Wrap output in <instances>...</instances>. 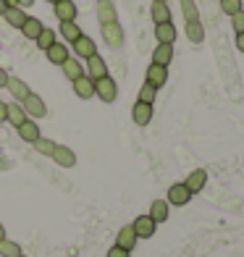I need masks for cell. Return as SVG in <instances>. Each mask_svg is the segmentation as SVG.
I'll list each match as a JSON object with an SVG mask.
<instances>
[{
    "mask_svg": "<svg viewBox=\"0 0 244 257\" xmlns=\"http://www.w3.org/2000/svg\"><path fill=\"white\" fill-rule=\"evenodd\" d=\"M21 108H24L27 118H45V115H48V105H45V100L40 95H34V92H29V95L21 100Z\"/></svg>",
    "mask_w": 244,
    "mask_h": 257,
    "instance_id": "cell-1",
    "label": "cell"
},
{
    "mask_svg": "<svg viewBox=\"0 0 244 257\" xmlns=\"http://www.w3.org/2000/svg\"><path fill=\"white\" fill-rule=\"evenodd\" d=\"M95 95L102 100V102H113L118 97V87L110 76H102V79H95Z\"/></svg>",
    "mask_w": 244,
    "mask_h": 257,
    "instance_id": "cell-2",
    "label": "cell"
},
{
    "mask_svg": "<svg viewBox=\"0 0 244 257\" xmlns=\"http://www.w3.org/2000/svg\"><path fill=\"white\" fill-rule=\"evenodd\" d=\"M102 40H105V45L113 48V50L124 48V29H121L118 21H113V24H102Z\"/></svg>",
    "mask_w": 244,
    "mask_h": 257,
    "instance_id": "cell-3",
    "label": "cell"
},
{
    "mask_svg": "<svg viewBox=\"0 0 244 257\" xmlns=\"http://www.w3.org/2000/svg\"><path fill=\"white\" fill-rule=\"evenodd\" d=\"M71 50L76 53V58H92L97 53V45H95V40L92 37H87V34H81V37H76L74 42H71Z\"/></svg>",
    "mask_w": 244,
    "mask_h": 257,
    "instance_id": "cell-4",
    "label": "cell"
},
{
    "mask_svg": "<svg viewBox=\"0 0 244 257\" xmlns=\"http://www.w3.org/2000/svg\"><path fill=\"white\" fill-rule=\"evenodd\" d=\"M53 163H58L61 168H74L76 166V153L71 147H66V145H55V150H53Z\"/></svg>",
    "mask_w": 244,
    "mask_h": 257,
    "instance_id": "cell-5",
    "label": "cell"
},
{
    "mask_svg": "<svg viewBox=\"0 0 244 257\" xmlns=\"http://www.w3.org/2000/svg\"><path fill=\"white\" fill-rule=\"evenodd\" d=\"M132 228H134V233H137V239H150V236H155L158 223H155L150 215H139V218H134Z\"/></svg>",
    "mask_w": 244,
    "mask_h": 257,
    "instance_id": "cell-6",
    "label": "cell"
},
{
    "mask_svg": "<svg viewBox=\"0 0 244 257\" xmlns=\"http://www.w3.org/2000/svg\"><path fill=\"white\" fill-rule=\"evenodd\" d=\"M89 79H102V76H108V63H105V58H102L100 53H95L92 58H87V71H84Z\"/></svg>",
    "mask_w": 244,
    "mask_h": 257,
    "instance_id": "cell-7",
    "label": "cell"
},
{
    "mask_svg": "<svg viewBox=\"0 0 244 257\" xmlns=\"http://www.w3.org/2000/svg\"><path fill=\"white\" fill-rule=\"evenodd\" d=\"M145 81H147V84H153L155 89H160L168 81V68L166 66H158V63H150L147 66V74H145Z\"/></svg>",
    "mask_w": 244,
    "mask_h": 257,
    "instance_id": "cell-8",
    "label": "cell"
},
{
    "mask_svg": "<svg viewBox=\"0 0 244 257\" xmlns=\"http://www.w3.org/2000/svg\"><path fill=\"white\" fill-rule=\"evenodd\" d=\"M192 200V192L187 189V186H184V181L181 184H171V189H168V205H176V207H184Z\"/></svg>",
    "mask_w": 244,
    "mask_h": 257,
    "instance_id": "cell-9",
    "label": "cell"
},
{
    "mask_svg": "<svg viewBox=\"0 0 244 257\" xmlns=\"http://www.w3.org/2000/svg\"><path fill=\"white\" fill-rule=\"evenodd\" d=\"M71 84H74L76 97H81V100H92V95H95V79H89L87 74H81L79 79H74Z\"/></svg>",
    "mask_w": 244,
    "mask_h": 257,
    "instance_id": "cell-10",
    "label": "cell"
},
{
    "mask_svg": "<svg viewBox=\"0 0 244 257\" xmlns=\"http://www.w3.org/2000/svg\"><path fill=\"white\" fill-rule=\"evenodd\" d=\"M53 11L58 21H76V3L74 0H58V3H53Z\"/></svg>",
    "mask_w": 244,
    "mask_h": 257,
    "instance_id": "cell-11",
    "label": "cell"
},
{
    "mask_svg": "<svg viewBox=\"0 0 244 257\" xmlns=\"http://www.w3.org/2000/svg\"><path fill=\"white\" fill-rule=\"evenodd\" d=\"M97 21H100V27H102V24H113V21H118V14H115L113 0H97Z\"/></svg>",
    "mask_w": 244,
    "mask_h": 257,
    "instance_id": "cell-12",
    "label": "cell"
},
{
    "mask_svg": "<svg viewBox=\"0 0 244 257\" xmlns=\"http://www.w3.org/2000/svg\"><path fill=\"white\" fill-rule=\"evenodd\" d=\"M205 184H207V171H205V168H194L189 176H187V181H184V186H187L192 194L202 192V189H205Z\"/></svg>",
    "mask_w": 244,
    "mask_h": 257,
    "instance_id": "cell-13",
    "label": "cell"
},
{
    "mask_svg": "<svg viewBox=\"0 0 244 257\" xmlns=\"http://www.w3.org/2000/svg\"><path fill=\"white\" fill-rule=\"evenodd\" d=\"M132 118L137 126H147L150 121H153V105H147V102H134V108H132Z\"/></svg>",
    "mask_w": 244,
    "mask_h": 257,
    "instance_id": "cell-14",
    "label": "cell"
},
{
    "mask_svg": "<svg viewBox=\"0 0 244 257\" xmlns=\"http://www.w3.org/2000/svg\"><path fill=\"white\" fill-rule=\"evenodd\" d=\"M115 247H121V249H126V252H132V249L137 247V233H134L132 223L124 226V228L118 231V236H115Z\"/></svg>",
    "mask_w": 244,
    "mask_h": 257,
    "instance_id": "cell-15",
    "label": "cell"
},
{
    "mask_svg": "<svg viewBox=\"0 0 244 257\" xmlns=\"http://www.w3.org/2000/svg\"><path fill=\"white\" fill-rule=\"evenodd\" d=\"M16 132H19V137L24 139V142H29V145L34 142V139L42 137V134H40V126H37V121H34V118H27L21 126H16Z\"/></svg>",
    "mask_w": 244,
    "mask_h": 257,
    "instance_id": "cell-16",
    "label": "cell"
},
{
    "mask_svg": "<svg viewBox=\"0 0 244 257\" xmlns=\"http://www.w3.org/2000/svg\"><path fill=\"white\" fill-rule=\"evenodd\" d=\"M155 37H158L160 45H173V42H176V27H173V21L155 24Z\"/></svg>",
    "mask_w": 244,
    "mask_h": 257,
    "instance_id": "cell-17",
    "label": "cell"
},
{
    "mask_svg": "<svg viewBox=\"0 0 244 257\" xmlns=\"http://www.w3.org/2000/svg\"><path fill=\"white\" fill-rule=\"evenodd\" d=\"M147 215L153 218L155 223H166L168 215H171V205H168L166 200H155L153 205H150V213H147Z\"/></svg>",
    "mask_w": 244,
    "mask_h": 257,
    "instance_id": "cell-18",
    "label": "cell"
},
{
    "mask_svg": "<svg viewBox=\"0 0 244 257\" xmlns=\"http://www.w3.org/2000/svg\"><path fill=\"white\" fill-rule=\"evenodd\" d=\"M61 71H63V76H66L68 81H74V79H79L81 74H84V68H81L79 58H66V61L61 63Z\"/></svg>",
    "mask_w": 244,
    "mask_h": 257,
    "instance_id": "cell-19",
    "label": "cell"
},
{
    "mask_svg": "<svg viewBox=\"0 0 244 257\" xmlns=\"http://www.w3.org/2000/svg\"><path fill=\"white\" fill-rule=\"evenodd\" d=\"M45 55H48V61L50 63H55V66H61L66 58H71V53H68V48L66 45H61V42H55V45H50L48 50H45Z\"/></svg>",
    "mask_w": 244,
    "mask_h": 257,
    "instance_id": "cell-20",
    "label": "cell"
},
{
    "mask_svg": "<svg viewBox=\"0 0 244 257\" xmlns=\"http://www.w3.org/2000/svg\"><path fill=\"white\" fill-rule=\"evenodd\" d=\"M3 19L8 21V27L21 29V27H24V21H27V11L19 8V6H14V8H8L6 14H3Z\"/></svg>",
    "mask_w": 244,
    "mask_h": 257,
    "instance_id": "cell-21",
    "label": "cell"
},
{
    "mask_svg": "<svg viewBox=\"0 0 244 257\" xmlns=\"http://www.w3.org/2000/svg\"><path fill=\"white\" fill-rule=\"evenodd\" d=\"M6 87H8L11 95H14V100H19V102L32 92V89L27 87V81H21V79H16V76H8V84H6Z\"/></svg>",
    "mask_w": 244,
    "mask_h": 257,
    "instance_id": "cell-22",
    "label": "cell"
},
{
    "mask_svg": "<svg viewBox=\"0 0 244 257\" xmlns=\"http://www.w3.org/2000/svg\"><path fill=\"white\" fill-rule=\"evenodd\" d=\"M171 61H173V45H160V42H158V48L153 50V63L168 68Z\"/></svg>",
    "mask_w": 244,
    "mask_h": 257,
    "instance_id": "cell-23",
    "label": "cell"
},
{
    "mask_svg": "<svg viewBox=\"0 0 244 257\" xmlns=\"http://www.w3.org/2000/svg\"><path fill=\"white\" fill-rule=\"evenodd\" d=\"M42 29H45V27H42V21H40V19H34V16H27L24 27H21V34H24V37H29V40H37Z\"/></svg>",
    "mask_w": 244,
    "mask_h": 257,
    "instance_id": "cell-24",
    "label": "cell"
},
{
    "mask_svg": "<svg viewBox=\"0 0 244 257\" xmlns=\"http://www.w3.org/2000/svg\"><path fill=\"white\" fill-rule=\"evenodd\" d=\"M6 121H8L11 126H21V123L27 121V113H24V108H21V102H11V105H8Z\"/></svg>",
    "mask_w": 244,
    "mask_h": 257,
    "instance_id": "cell-25",
    "label": "cell"
},
{
    "mask_svg": "<svg viewBox=\"0 0 244 257\" xmlns=\"http://www.w3.org/2000/svg\"><path fill=\"white\" fill-rule=\"evenodd\" d=\"M150 16H153L155 24H166V21H171V8H168V3H153V8H150Z\"/></svg>",
    "mask_w": 244,
    "mask_h": 257,
    "instance_id": "cell-26",
    "label": "cell"
},
{
    "mask_svg": "<svg viewBox=\"0 0 244 257\" xmlns=\"http://www.w3.org/2000/svg\"><path fill=\"white\" fill-rule=\"evenodd\" d=\"M187 37L194 45H200L205 40V27L200 24V19H197V21H187Z\"/></svg>",
    "mask_w": 244,
    "mask_h": 257,
    "instance_id": "cell-27",
    "label": "cell"
},
{
    "mask_svg": "<svg viewBox=\"0 0 244 257\" xmlns=\"http://www.w3.org/2000/svg\"><path fill=\"white\" fill-rule=\"evenodd\" d=\"M81 34H84V32L79 29L76 21H61V37H66L68 42H74L76 37H81Z\"/></svg>",
    "mask_w": 244,
    "mask_h": 257,
    "instance_id": "cell-28",
    "label": "cell"
},
{
    "mask_svg": "<svg viewBox=\"0 0 244 257\" xmlns=\"http://www.w3.org/2000/svg\"><path fill=\"white\" fill-rule=\"evenodd\" d=\"M32 147L37 150L40 155L50 158V155H53V150H55V142H53V139H48V137H40V139H34V142H32Z\"/></svg>",
    "mask_w": 244,
    "mask_h": 257,
    "instance_id": "cell-29",
    "label": "cell"
},
{
    "mask_svg": "<svg viewBox=\"0 0 244 257\" xmlns=\"http://www.w3.org/2000/svg\"><path fill=\"white\" fill-rule=\"evenodd\" d=\"M19 254H21V244L19 241H11V239L0 241V257H19Z\"/></svg>",
    "mask_w": 244,
    "mask_h": 257,
    "instance_id": "cell-30",
    "label": "cell"
},
{
    "mask_svg": "<svg viewBox=\"0 0 244 257\" xmlns=\"http://www.w3.org/2000/svg\"><path fill=\"white\" fill-rule=\"evenodd\" d=\"M155 97H158V89L153 87V84H147V81H145V84L142 87H139V102H147V105H153L155 102Z\"/></svg>",
    "mask_w": 244,
    "mask_h": 257,
    "instance_id": "cell-31",
    "label": "cell"
},
{
    "mask_svg": "<svg viewBox=\"0 0 244 257\" xmlns=\"http://www.w3.org/2000/svg\"><path fill=\"white\" fill-rule=\"evenodd\" d=\"M34 42H37V48H40V50H48L50 45H55V32H53V29H48V27H45V29L40 32V37L34 40Z\"/></svg>",
    "mask_w": 244,
    "mask_h": 257,
    "instance_id": "cell-32",
    "label": "cell"
},
{
    "mask_svg": "<svg viewBox=\"0 0 244 257\" xmlns=\"http://www.w3.org/2000/svg\"><path fill=\"white\" fill-rule=\"evenodd\" d=\"M181 14H184L187 21H197V19H200V11H197L194 0H181Z\"/></svg>",
    "mask_w": 244,
    "mask_h": 257,
    "instance_id": "cell-33",
    "label": "cell"
},
{
    "mask_svg": "<svg viewBox=\"0 0 244 257\" xmlns=\"http://www.w3.org/2000/svg\"><path fill=\"white\" fill-rule=\"evenodd\" d=\"M220 11H223L226 16H234L244 8H241V0H220Z\"/></svg>",
    "mask_w": 244,
    "mask_h": 257,
    "instance_id": "cell-34",
    "label": "cell"
},
{
    "mask_svg": "<svg viewBox=\"0 0 244 257\" xmlns=\"http://www.w3.org/2000/svg\"><path fill=\"white\" fill-rule=\"evenodd\" d=\"M231 27H234V32H236V34H241V32H244V11H239V14L231 16Z\"/></svg>",
    "mask_w": 244,
    "mask_h": 257,
    "instance_id": "cell-35",
    "label": "cell"
},
{
    "mask_svg": "<svg viewBox=\"0 0 244 257\" xmlns=\"http://www.w3.org/2000/svg\"><path fill=\"white\" fill-rule=\"evenodd\" d=\"M108 257H129V252L121 249V247H115V244H113V247L108 249Z\"/></svg>",
    "mask_w": 244,
    "mask_h": 257,
    "instance_id": "cell-36",
    "label": "cell"
},
{
    "mask_svg": "<svg viewBox=\"0 0 244 257\" xmlns=\"http://www.w3.org/2000/svg\"><path fill=\"white\" fill-rule=\"evenodd\" d=\"M6 115H8V102H0V123H6Z\"/></svg>",
    "mask_w": 244,
    "mask_h": 257,
    "instance_id": "cell-37",
    "label": "cell"
},
{
    "mask_svg": "<svg viewBox=\"0 0 244 257\" xmlns=\"http://www.w3.org/2000/svg\"><path fill=\"white\" fill-rule=\"evenodd\" d=\"M8 84V71L6 68H0V87H6Z\"/></svg>",
    "mask_w": 244,
    "mask_h": 257,
    "instance_id": "cell-38",
    "label": "cell"
},
{
    "mask_svg": "<svg viewBox=\"0 0 244 257\" xmlns=\"http://www.w3.org/2000/svg\"><path fill=\"white\" fill-rule=\"evenodd\" d=\"M236 50H241V53H244V32H241V34H236Z\"/></svg>",
    "mask_w": 244,
    "mask_h": 257,
    "instance_id": "cell-39",
    "label": "cell"
},
{
    "mask_svg": "<svg viewBox=\"0 0 244 257\" xmlns=\"http://www.w3.org/2000/svg\"><path fill=\"white\" fill-rule=\"evenodd\" d=\"M6 11H8V3H6V0H0V16H3Z\"/></svg>",
    "mask_w": 244,
    "mask_h": 257,
    "instance_id": "cell-40",
    "label": "cell"
},
{
    "mask_svg": "<svg viewBox=\"0 0 244 257\" xmlns=\"http://www.w3.org/2000/svg\"><path fill=\"white\" fill-rule=\"evenodd\" d=\"M34 0H19V8H27V6H32Z\"/></svg>",
    "mask_w": 244,
    "mask_h": 257,
    "instance_id": "cell-41",
    "label": "cell"
},
{
    "mask_svg": "<svg viewBox=\"0 0 244 257\" xmlns=\"http://www.w3.org/2000/svg\"><path fill=\"white\" fill-rule=\"evenodd\" d=\"M3 239H6V226L0 223V241H3Z\"/></svg>",
    "mask_w": 244,
    "mask_h": 257,
    "instance_id": "cell-42",
    "label": "cell"
},
{
    "mask_svg": "<svg viewBox=\"0 0 244 257\" xmlns=\"http://www.w3.org/2000/svg\"><path fill=\"white\" fill-rule=\"evenodd\" d=\"M8 3V8H14V6H19V0H6Z\"/></svg>",
    "mask_w": 244,
    "mask_h": 257,
    "instance_id": "cell-43",
    "label": "cell"
},
{
    "mask_svg": "<svg viewBox=\"0 0 244 257\" xmlns=\"http://www.w3.org/2000/svg\"><path fill=\"white\" fill-rule=\"evenodd\" d=\"M153 3H168V0H153Z\"/></svg>",
    "mask_w": 244,
    "mask_h": 257,
    "instance_id": "cell-44",
    "label": "cell"
},
{
    "mask_svg": "<svg viewBox=\"0 0 244 257\" xmlns=\"http://www.w3.org/2000/svg\"><path fill=\"white\" fill-rule=\"evenodd\" d=\"M48 3H58V0H48Z\"/></svg>",
    "mask_w": 244,
    "mask_h": 257,
    "instance_id": "cell-45",
    "label": "cell"
},
{
    "mask_svg": "<svg viewBox=\"0 0 244 257\" xmlns=\"http://www.w3.org/2000/svg\"><path fill=\"white\" fill-rule=\"evenodd\" d=\"M19 257H24V254H19Z\"/></svg>",
    "mask_w": 244,
    "mask_h": 257,
    "instance_id": "cell-46",
    "label": "cell"
}]
</instances>
